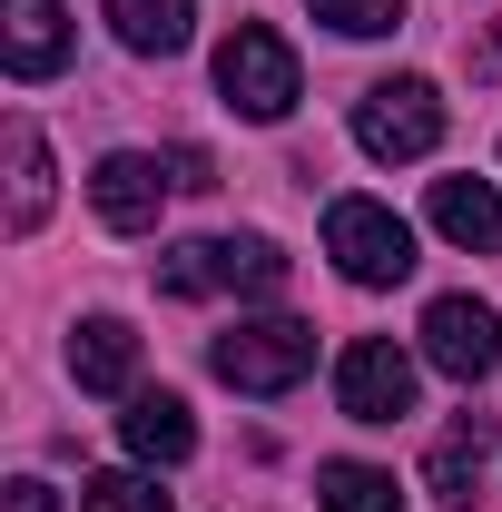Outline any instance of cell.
Wrapping results in <instances>:
<instances>
[{"mask_svg": "<svg viewBox=\"0 0 502 512\" xmlns=\"http://www.w3.org/2000/svg\"><path fill=\"white\" fill-rule=\"evenodd\" d=\"M217 99H227L237 119L276 128V119H296L306 69H296V50H286L266 20H237V30H227V50H217Z\"/></svg>", "mask_w": 502, "mask_h": 512, "instance_id": "6da1fadb", "label": "cell"}, {"mask_svg": "<svg viewBox=\"0 0 502 512\" xmlns=\"http://www.w3.org/2000/svg\"><path fill=\"white\" fill-rule=\"evenodd\" d=\"M325 256H335L355 286H404V276H414V227H404L384 197H335V207H325Z\"/></svg>", "mask_w": 502, "mask_h": 512, "instance_id": "7a4b0ae2", "label": "cell"}, {"mask_svg": "<svg viewBox=\"0 0 502 512\" xmlns=\"http://www.w3.org/2000/svg\"><path fill=\"white\" fill-rule=\"evenodd\" d=\"M355 148L365 158H434L443 148V89L434 79H375L365 99H355Z\"/></svg>", "mask_w": 502, "mask_h": 512, "instance_id": "3957f363", "label": "cell"}, {"mask_svg": "<svg viewBox=\"0 0 502 512\" xmlns=\"http://www.w3.org/2000/svg\"><path fill=\"white\" fill-rule=\"evenodd\" d=\"M207 365L237 384V394H286V384L315 375V325L256 316V325H237V335H217V345H207Z\"/></svg>", "mask_w": 502, "mask_h": 512, "instance_id": "277c9868", "label": "cell"}, {"mask_svg": "<svg viewBox=\"0 0 502 512\" xmlns=\"http://www.w3.org/2000/svg\"><path fill=\"white\" fill-rule=\"evenodd\" d=\"M335 404H345L355 424H404V414H414V355H404L394 335H355V345L335 355Z\"/></svg>", "mask_w": 502, "mask_h": 512, "instance_id": "5b68a950", "label": "cell"}, {"mask_svg": "<svg viewBox=\"0 0 502 512\" xmlns=\"http://www.w3.org/2000/svg\"><path fill=\"white\" fill-rule=\"evenodd\" d=\"M424 365L453 375V384H483L502 365V316L483 296H434L424 306Z\"/></svg>", "mask_w": 502, "mask_h": 512, "instance_id": "8992f818", "label": "cell"}, {"mask_svg": "<svg viewBox=\"0 0 502 512\" xmlns=\"http://www.w3.org/2000/svg\"><path fill=\"white\" fill-rule=\"evenodd\" d=\"M178 188V168H158V158H138V148H109L99 168H89V207H99V227H119V237H148L158 227V207Z\"/></svg>", "mask_w": 502, "mask_h": 512, "instance_id": "52a82bcc", "label": "cell"}, {"mask_svg": "<svg viewBox=\"0 0 502 512\" xmlns=\"http://www.w3.org/2000/svg\"><path fill=\"white\" fill-rule=\"evenodd\" d=\"M0 60H10V79H50L69 60V10L60 0H0Z\"/></svg>", "mask_w": 502, "mask_h": 512, "instance_id": "ba28073f", "label": "cell"}, {"mask_svg": "<svg viewBox=\"0 0 502 512\" xmlns=\"http://www.w3.org/2000/svg\"><path fill=\"white\" fill-rule=\"evenodd\" d=\"M119 434H128V453L138 463H188L197 453V414H188V394H128V414H119Z\"/></svg>", "mask_w": 502, "mask_h": 512, "instance_id": "9c48e42d", "label": "cell"}, {"mask_svg": "<svg viewBox=\"0 0 502 512\" xmlns=\"http://www.w3.org/2000/svg\"><path fill=\"white\" fill-rule=\"evenodd\" d=\"M483 463H493V424L483 414H463V424H443L434 434V453H424V483H434V503H473L483 493Z\"/></svg>", "mask_w": 502, "mask_h": 512, "instance_id": "30bf717a", "label": "cell"}, {"mask_svg": "<svg viewBox=\"0 0 502 512\" xmlns=\"http://www.w3.org/2000/svg\"><path fill=\"white\" fill-rule=\"evenodd\" d=\"M69 375H79V394H128V375H138V325L128 316H89L69 335Z\"/></svg>", "mask_w": 502, "mask_h": 512, "instance_id": "8fae6325", "label": "cell"}, {"mask_svg": "<svg viewBox=\"0 0 502 512\" xmlns=\"http://www.w3.org/2000/svg\"><path fill=\"white\" fill-rule=\"evenodd\" d=\"M434 227L473 256H502V188L493 178H434Z\"/></svg>", "mask_w": 502, "mask_h": 512, "instance_id": "7c38bea8", "label": "cell"}, {"mask_svg": "<svg viewBox=\"0 0 502 512\" xmlns=\"http://www.w3.org/2000/svg\"><path fill=\"white\" fill-rule=\"evenodd\" d=\"M99 10H109L119 50H138V60H178L197 30V0H99Z\"/></svg>", "mask_w": 502, "mask_h": 512, "instance_id": "4fadbf2b", "label": "cell"}, {"mask_svg": "<svg viewBox=\"0 0 502 512\" xmlns=\"http://www.w3.org/2000/svg\"><path fill=\"white\" fill-rule=\"evenodd\" d=\"M40 217H50V138L40 128H10V207H0V227L10 237H40Z\"/></svg>", "mask_w": 502, "mask_h": 512, "instance_id": "5bb4252c", "label": "cell"}, {"mask_svg": "<svg viewBox=\"0 0 502 512\" xmlns=\"http://www.w3.org/2000/svg\"><path fill=\"white\" fill-rule=\"evenodd\" d=\"M315 503L325 512H404L384 463H315Z\"/></svg>", "mask_w": 502, "mask_h": 512, "instance_id": "9a60e30c", "label": "cell"}, {"mask_svg": "<svg viewBox=\"0 0 502 512\" xmlns=\"http://www.w3.org/2000/svg\"><path fill=\"white\" fill-rule=\"evenodd\" d=\"M217 286H227V296H276V286H286L276 237H217Z\"/></svg>", "mask_w": 502, "mask_h": 512, "instance_id": "2e32d148", "label": "cell"}, {"mask_svg": "<svg viewBox=\"0 0 502 512\" xmlns=\"http://www.w3.org/2000/svg\"><path fill=\"white\" fill-rule=\"evenodd\" d=\"M158 296H217V237H188L158 256Z\"/></svg>", "mask_w": 502, "mask_h": 512, "instance_id": "e0dca14e", "label": "cell"}, {"mask_svg": "<svg viewBox=\"0 0 502 512\" xmlns=\"http://www.w3.org/2000/svg\"><path fill=\"white\" fill-rule=\"evenodd\" d=\"M79 512H168V493L148 473H89L79 483Z\"/></svg>", "mask_w": 502, "mask_h": 512, "instance_id": "ac0fdd59", "label": "cell"}, {"mask_svg": "<svg viewBox=\"0 0 502 512\" xmlns=\"http://www.w3.org/2000/svg\"><path fill=\"white\" fill-rule=\"evenodd\" d=\"M315 20L345 40H384V30H404V0H315Z\"/></svg>", "mask_w": 502, "mask_h": 512, "instance_id": "d6986e66", "label": "cell"}, {"mask_svg": "<svg viewBox=\"0 0 502 512\" xmlns=\"http://www.w3.org/2000/svg\"><path fill=\"white\" fill-rule=\"evenodd\" d=\"M168 168H178V188H217V168H207V148H178Z\"/></svg>", "mask_w": 502, "mask_h": 512, "instance_id": "ffe728a7", "label": "cell"}, {"mask_svg": "<svg viewBox=\"0 0 502 512\" xmlns=\"http://www.w3.org/2000/svg\"><path fill=\"white\" fill-rule=\"evenodd\" d=\"M10 512H60V493L50 483H10Z\"/></svg>", "mask_w": 502, "mask_h": 512, "instance_id": "44dd1931", "label": "cell"}, {"mask_svg": "<svg viewBox=\"0 0 502 512\" xmlns=\"http://www.w3.org/2000/svg\"><path fill=\"white\" fill-rule=\"evenodd\" d=\"M493 69H502V30H493V40H483V79H493Z\"/></svg>", "mask_w": 502, "mask_h": 512, "instance_id": "7402d4cb", "label": "cell"}]
</instances>
